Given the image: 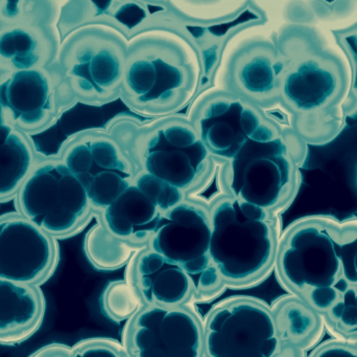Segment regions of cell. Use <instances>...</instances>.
I'll return each mask as SVG.
<instances>
[{"instance_id": "1", "label": "cell", "mask_w": 357, "mask_h": 357, "mask_svg": "<svg viewBox=\"0 0 357 357\" xmlns=\"http://www.w3.org/2000/svg\"><path fill=\"white\" fill-rule=\"evenodd\" d=\"M357 218H300L281 233L275 270L291 295L322 316L357 285Z\"/></svg>"}, {"instance_id": "2", "label": "cell", "mask_w": 357, "mask_h": 357, "mask_svg": "<svg viewBox=\"0 0 357 357\" xmlns=\"http://www.w3.org/2000/svg\"><path fill=\"white\" fill-rule=\"evenodd\" d=\"M210 258L226 286L264 280L275 268L280 239L278 214L225 194L208 205Z\"/></svg>"}, {"instance_id": "3", "label": "cell", "mask_w": 357, "mask_h": 357, "mask_svg": "<svg viewBox=\"0 0 357 357\" xmlns=\"http://www.w3.org/2000/svg\"><path fill=\"white\" fill-rule=\"evenodd\" d=\"M281 52L285 68L279 103L293 115L294 128L303 142H331L343 127L339 107L348 88L345 66L320 48L308 46L291 56Z\"/></svg>"}, {"instance_id": "4", "label": "cell", "mask_w": 357, "mask_h": 357, "mask_svg": "<svg viewBox=\"0 0 357 357\" xmlns=\"http://www.w3.org/2000/svg\"><path fill=\"white\" fill-rule=\"evenodd\" d=\"M220 177L226 194L278 215L293 203L300 184L297 159L273 121L225 161Z\"/></svg>"}, {"instance_id": "5", "label": "cell", "mask_w": 357, "mask_h": 357, "mask_svg": "<svg viewBox=\"0 0 357 357\" xmlns=\"http://www.w3.org/2000/svg\"><path fill=\"white\" fill-rule=\"evenodd\" d=\"M195 84V65L174 40L149 36L128 46L121 94L136 110L173 112L190 99Z\"/></svg>"}, {"instance_id": "6", "label": "cell", "mask_w": 357, "mask_h": 357, "mask_svg": "<svg viewBox=\"0 0 357 357\" xmlns=\"http://www.w3.org/2000/svg\"><path fill=\"white\" fill-rule=\"evenodd\" d=\"M209 207L188 197L161 213L146 247L183 268L195 283V300L208 301L226 285L210 258Z\"/></svg>"}, {"instance_id": "7", "label": "cell", "mask_w": 357, "mask_h": 357, "mask_svg": "<svg viewBox=\"0 0 357 357\" xmlns=\"http://www.w3.org/2000/svg\"><path fill=\"white\" fill-rule=\"evenodd\" d=\"M128 45L113 31L86 27L67 39L59 67L67 88L79 101L102 104L121 94Z\"/></svg>"}, {"instance_id": "8", "label": "cell", "mask_w": 357, "mask_h": 357, "mask_svg": "<svg viewBox=\"0 0 357 357\" xmlns=\"http://www.w3.org/2000/svg\"><path fill=\"white\" fill-rule=\"evenodd\" d=\"M133 157L138 170L165 180L186 195L206 184L213 159L191 122L178 117L142 132L134 143Z\"/></svg>"}, {"instance_id": "9", "label": "cell", "mask_w": 357, "mask_h": 357, "mask_svg": "<svg viewBox=\"0 0 357 357\" xmlns=\"http://www.w3.org/2000/svg\"><path fill=\"white\" fill-rule=\"evenodd\" d=\"M18 205L27 218L50 236L79 230L92 207L85 189L62 159L36 166L18 190Z\"/></svg>"}, {"instance_id": "10", "label": "cell", "mask_w": 357, "mask_h": 357, "mask_svg": "<svg viewBox=\"0 0 357 357\" xmlns=\"http://www.w3.org/2000/svg\"><path fill=\"white\" fill-rule=\"evenodd\" d=\"M208 357H277L281 344L270 306L252 298L216 305L203 323Z\"/></svg>"}, {"instance_id": "11", "label": "cell", "mask_w": 357, "mask_h": 357, "mask_svg": "<svg viewBox=\"0 0 357 357\" xmlns=\"http://www.w3.org/2000/svg\"><path fill=\"white\" fill-rule=\"evenodd\" d=\"M62 159L87 193L92 209L100 212L131 186L137 167L112 136L79 134L63 148Z\"/></svg>"}, {"instance_id": "12", "label": "cell", "mask_w": 357, "mask_h": 357, "mask_svg": "<svg viewBox=\"0 0 357 357\" xmlns=\"http://www.w3.org/2000/svg\"><path fill=\"white\" fill-rule=\"evenodd\" d=\"M123 346L134 357H203V323L186 305L144 304L129 319Z\"/></svg>"}, {"instance_id": "13", "label": "cell", "mask_w": 357, "mask_h": 357, "mask_svg": "<svg viewBox=\"0 0 357 357\" xmlns=\"http://www.w3.org/2000/svg\"><path fill=\"white\" fill-rule=\"evenodd\" d=\"M272 119L261 108L230 92L207 94L191 115V124L213 159L228 161Z\"/></svg>"}, {"instance_id": "14", "label": "cell", "mask_w": 357, "mask_h": 357, "mask_svg": "<svg viewBox=\"0 0 357 357\" xmlns=\"http://www.w3.org/2000/svg\"><path fill=\"white\" fill-rule=\"evenodd\" d=\"M52 65L43 69L0 75V110L8 125L26 134L50 127L60 107L65 81Z\"/></svg>"}, {"instance_id": "15", "label": "cell", "mask_w": 357, "mask_h": 357, "mask_svg": "<svg viewBox=\"0 0 357 357\" xmlns=\"http://www.w3.org/2000/svg\"><path fill=\"white\" fill-rule=\"evenodd\" d=\"M284 68V56L276 45L268 40H251L230 57L227 86L239 98L259 108H268L280 102Z\"/></svg>"}, {"instance_id": "16", "label": "cell", "mask_w": 357, "mask_h": 357, "mask_svg": "<svg viewBox=\"0 0 357 357\" xmlns=\"http://www.w3.org/2000/svg\"><path fill=\"white\" fill-rule=\"evenodd\" d=\"M56 259L50 235L25 217L0 219V278L36 284Z\"/></svg>"}, {"instance_id": "17", "label": "cell", "mask_w": 357, "mask_h": 357, "mask_svg": "<svg viewBox=\"0 0 357 357\" xmlns=\"http://www.w3.org/2000/svg\"><path fill=\"white\" fill-rule=\"evenodd\" d=\"M142 303L148 305H186L195 300L191 277L178 264L146 247L135 252L129 279Z\"/></svg>"}, {"instance_id": "18", "label": "cell", "mask_w": 357, "mask_h": 357, "mask_svg": "<svg viewBox=\"0 0 357 357\" xmlns=\"http://www.w3.org/2000/svg\"><path fill=\"white\" fill-rule=\"evenodd\" d=\"M58 48L50 25H1L0 75L50 67Z\"/></svg>"}, {"instance_id": "19", "label": "cell", "mask_w": 357, "mask_h": 357, "mask_svg": "<svg viewBox=\"0 0 357 357\" xmlns=\"http://www.w3.org/2000/svg\"><path fill=\"white\" fill-rule=\"evenodd\" d=\"M161 213L133 182L100 212V219L111 234L140 249L148 245Z\"/></svg>"}, {"instance_id": "20", "label": "cell", "mask_w": 357, "mask_h": 357, "mask_svg": "<svg viewBox=\"0 0 357 357\" xmlns=\"http://www.w3.org/2000/svg\"><path fill=\"white\" fill-rule=\"evenodd\" d=\"M277 333L281 344L280 356L302 357L323 339L324 316L296 296L279 298L272 306Z\"/></svg>"}, {"instance_id": "21", "label": "cell", "mask_w": 357, "mask_h": 357, "mask_svg": "<svg viewBox=\"0 0 357 357\" xmlns=\"http://www.w3.org/2000/svg\"><path fill=\"white\" fill-rule=\"evenodd\" d=\"M42 314L41 296L33 285L0 278V342L19 341L33 333Z\"/></svg>"}, {"instance_id": "22", "label": "cell", "mask_w": 357, "mask_h": 357, "mask_svg": "<svg viewBox=\"0 0 357 357\" xmlns=\"http://www.w3.org/2000/svg\"><path fill=\"white\" fill-rule=\"evenodd\" d=\"M33 169V146L24 132L0 123V199L12 196Z\"/></svg>"}, {"instance_id": "23", "label": "cell", "mask_w": 357, "mask_h": 357, "mask_svg": "<svg viewBox=\"0 0 357 357\" xmlns=\"http://www.w3.org/2000/svg\"><path fill=\"white\" fill-rule=\"evenodd\" d=\"M133 245L111 234L98 217V224L89 231L85 239V253L94 268L114 270L131 261Z\"/></svg>"}, {"instance_id": "24", "label": "cell", "mask_w": 357, "mask_h": 357, "mask_svg": "<svg viewBox=\"0 0 357 357\" xmlns=\"http://www.w3.org/2000/svg\"><path fill=\"white\" fill-rule=\"evenodd\" d=\"M56 15L54 0H0V27L52 25Z\"/></svg>"}, {"instance_id": "25", "label": "cell", "mask_w": 357, "mask_h": 357, "mask_svg": "<svg viewBox=\"0 0 357 357\" xmlns=\"http://www.w3.org/2000/svg\"><path fill=\"white\" fill-rule=\"evenodd\" d=\"M102 312L113 322L129 320L144 303L129 280L109 283L100 298Z\"/></svg>"}, {"instance_id": "26", "label": "cell", "mask_w": 357, "mask_h": 357, "mask_svg": "<svg viewBox=\"0 0 357 357\" xmlns=\"http://www.w3.org/2000/svg\"><path fill=\"white\" fill-rule=\"evenodd\" d=\"M134 184L165 212L187 198L182 191L148 172L137 170Z\"/></svg>"}, {"instance_id": "27", "label": "cell", "mask_w": 357, "mask_h": 357, "mask_svg": "<svg viewBox=\"0 0 357 357\" xmlns=\"http://www.w3.org/2000/svg\"><path fill=\"white\" fill-rule=\"evenodd\" d=\"M71 356H109L129 357L125 346L114 340L96 339L85 340L71 348Z\"/></svg>"}, {"instance_id": "28", "label": "cell", "mask_w": 357, "mask_h": 357, "mask_svg": "<svg viewBox=\"0 0 357 357\" xmlns=\"http://www.w3.org/2000/svg\"><path fill=\"white\" fill-rule=\"evenodd\" d=\"M312 357H356V349L351 342L335 339V341H328L326 343L318 344L312 354Z\"/></svg>"}, {"instance_id": "29", "label": "cell", "mask_w": 357, "mask_h": 357, "mask_svg": "<svg viewBox=\"0 0 357 357\" xmlns=\"http://www.w3.org/2000/svg\"><path fill=\"white\" fill-rule=\"evenodd\" d=\"M71 356V348L64 345H52L40 350L33 356Z\"/></svg>"}, {"instance_id": "30", "label": "cell", "mask_w": 357, "mask_h": 357, "mask_svg": "<svg viewBox=\"0 0 357 357\" xmlns=\"http://www.w3.org/2000/svg\"><path fill=\"white\" fill-rule=\"evenodd\" d=\"M188 1L191 2V3L207 4L218 1V0H188Z\"/></svg>"}, {"instance_id": "31", "label": "cell", "mask_w": 357, "mask_h": 357, "mask_svg": "<svg viewBox=\"0 0 357 357\" xmlns=\"http://www.w3.org/2000/svg\"><path fill=\"white\" fill-rule=\"evenodd\" d=\"M317 1L323 2V3L326 4V6H333L335 3L339 2L340 0H317Z\"/></svg>"}, {"instance_id": "32", "label": "cell", "mask_w": 357, "mask_h": 357, "mask_svg": "<svg viewBox=\"0 0 357 357\" xmlns=\"http://www.w3.org/2000/svg\"><path fill=\"white\" fill-rule=\"evenodd\" d=\"M351 343H352V345H354V349H356V357H357V341L351 342Z\"/></svg>"}, {"instance_id": "33", "label": "cell", "mask_w": 357, "mask_h": 357, "mask_svg": "<svg viewBox=\"0 0 357 357\" xmlns=\"http://www.w3.org/2000/svg\"><path fill=\"white\" fill-rule=\"evenodd\" d=\"M1 122H6V121H4L3 117H2L1 110H0V123H1Z\"/></svg>"}]
</instances>
